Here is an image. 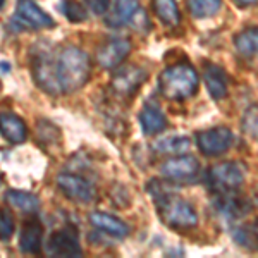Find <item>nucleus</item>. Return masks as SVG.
<instances>
[{
	"instance_id": "obj_20",
	"label": "nucleus",
	"mask_w": 258,
	"mask_h": 258,
	"mask_svg": "<svg viewBox=\"0 0 258 258\" xmlns=\"http://www.w3.org/2000/svg\"><path fill=\"white\" fill-rule=\"evenodd\" d=\"M205 85L209 93L212 95V98L215 100H222L227 95V76L222 69L217 66H207L205 69Z\"/></svg>"
},
{
	"instance_id": "obj_22",
	"label": "nucleus",
	"mask_w": 258,
	"mask_h": 258,
	"mask_svg": "<svg viewBox=\"0 0 258 258\" xmlns=\"http://www.w3.org/2000/svg\"><path fill=\"white\" fill-rule=\"evenodd\" d=\"M191 147V140L186 136H165L153 143V150L164 155H182Z\"/></svg>"
},
{
	"instance_id": "obj_14",
	"label": "nucleus",
	"mask_w": 258,
	"mask_h": 258,
	"mask_svg": "<svg viewBox=\"0 0 258 258\" xmlns=\"http://www.w3.org/2000/svg\"><path fill=\"white\" fill-rule=\"evenodd\" d=\"M0 136L12 145L24 143L28 138V127L12 112H0Z\"/></svg>"
},
{
	"instance_id": "obj_18",
	"label": "nucleus",
	"mask_w": 258,
	"mask_h": 258,
	"mask_svg": "<svg viewBox=\"0 0 258 258\" xmlns=\"http://www.w3.org/2000/svg\"><path fill=\"white\" fill-rule=\"evenodd\" d=\"M140 124L145 135H157L167 127V119L155 105H148L140 112Z\"/></svg>"
},
{
	"instance_id": "obj_5",
	"label": "nucleus",
	"mask_w": 258,
	"mask_h": 258,
	"mask_svg": "<svg viewBox=\"0 0 258 258\" xmlns=\"http://www.w3.org/2000/svg\"><path fill=\"white\" fill-rule=\"evenodd\" d=\"M246 167L241 162H220L209 170V184L217 193L236 191L244 182Z\"/></svg>"
},
{
	"instance_id": "obj_3",
	"label": "nucleus",
	"mask_w": 258,
	"mask_h": 258,
	"mask_svg": "<svg viewBox=\"0 0 258 258\" xmlns=\"http://www.w3.org/2000/svg\"><path fill=\"white\" fill-rule=\"evenodd\" d=\"M198 73L189 64L170 66L159 78L160 93L169 100H186L193 97L198 90Z\"/></svg>"
},
{
	"instance_id": "obj_23",
	"label": "nucleus",
	"mask_w": 258,
	"mask_h": 258,
	"mask_svg": "<svg viewBox=\"0 0 258 258\" xmlns=\"http://www.w3.org/2000/svg\"><path fill=\"white\" fill-rule=\"evenodd\" d=\"M232 238L243 248L258 251V217L232 231Z\"/></svg>"
},
{
	"instance_id": "obj_15",
	"label": "nucleus",
	"mask_w": 258,
	"mask_h": 258,
	"mask_svg": "<svg viewBox=\"0 0 258 258\" xmlns=\"http://www.w3.org/2000/svg\"><path fill=\"white\" fill-rule=\"evenodd\" d=\"M90 222L93 227H97L98 231L105 232L109 236H114V238H126L129 234V226L124 220H120L117 217L110 214H105V212H91L90 214Z\"/></svg>"
},
{
	"instance_id": "obj_7",
	"label": "nucleus",
	"mask_w": 258,
	"mask_h": 258,
	"mask_svg": "<svg viewBox=\"0 0 258 258\" xmlns=\"http://www.w3.org/2000/svg\"><path fill=\"white\" fill-rule=\"evenodd\" d=\"M57 186H59L66 197L76 203H90L97 198L95 186L91 184L88 179L78 176V174H71V172L59 174L57 176Z\"/></svg>"
},
{
	"instance_id": "obj_16",
	"label": "nucleus",
	"mask_w": 258,
	"mask_h": 258,
	"mask_svg": "<svg viewBox=\"0 0 258 258\" xmlns=\"http://www.w3.org/2000/svg\"><path fill=\"white\" fill-rule=\"evenodd\" d=\"M41 238H43V227L36 219L24 222L19 238V249L26 255H38L41 249Z\"/></svg>"
},
{
	"instance_id": "obj_11",
	"label": "nucleus",
	"mask_w": 258,
	"mask_h": 258,
	"mask_svg": "<svg viewBox=\"0 0 258 258\" xmlns=\"http://www.w3.org/2000/svg\"><path fill=\"white\" fill-rule=\"evenodd\" d=\"M45 249H47V253L52 256L76 258L83 255L80 239H78V234L73 229H62V231L52 232L47 241Z\"/></svg>"
},
{
	"instance_id": "obj_13",
	"label": "nucleus",
	"mask_w": 258,
	"mask_h": 258,
	"mask_svg": "<svg viewBox=\"0 0 258 258\" xmlns=\"http://www.w3.org/2000/svg\"><path fill=\"white\" fill-rule=\"evenodd\" d=\"M141 9L138 0H114V6L107 11L105 24L110 28H120L131 24L135 16Z\"/></svg>"
},
{
	"instance_id": "obj_19",
	"label": "nucleus",
	"mask_w": 258,
	"mask_h": 258,
	"mask_svg": "<svg viewBox=\"0 0 258 258\" xmlns=\"http://www.w3.org/2000/svg\"><path fill=\"white\" fill-rule=\"evenodd\" d=\"M236 50L243 59L258 62V28H248L236 36Z\"/></svg>"
},
{
	"instance_id": "obj_17",
	"label": "nucleus",
	"mask_w": 258,
	"mask_h": 258,
	"mask_svg": "<svg viewBox=\"0 0 258 258\" xmlns=\"http://www.w3.org/2000/svg\"><path fill=\"white\" fill-rule=\"evenodd\" d=\"M219 197L215 200V207L224 217H231V219H239L243 214H246L249 210V207L246 205V202H243L241 198H238L234 195V191H229V193H217Z\"/></svg>"
},
{
	"instance_id": "obj_28",
	"label": "nucleus",
	"mask_w": 258,
	"mask_h": 258,
	"mask_svg": "<svg viewBox=\"0 0 258 258\" xmlns=\"http://www.w3.org/2000/svg\"><path fill=\"white\" fill-rule=\"evenodd\" d=\"M14 234V219L11 210L0 209V241H9Z\"/></svg>"
},
{
	"instance_id": "obj_8",
	"label": "nucleus",
	"mask_w": 258,
	"mask_h": 258,
	"mask_svg": "<svg viewBox=\"0 0 258 258\" xmlns=\"http://www.w3.org/2000/svg\"><path fill=\"white\" fill-rule=\"evenodd\" d=\"M14 23H19L23 28H31V30H50L55 26V21L33 0H18Z\"/></svg>"
},
{
	"instance_id": "obj_34",
	"label": "nucleus",
	"mask_w": 258,
	"mask_h": 258,
	"mask_svg": "<svg viewBox=\"0 0 258 258\" xmlns=\"http://www.w3.org/2000/svg\"><path fill=\"white\" fill-rule=\"evenodd\" d=\"M2 181H4V177H2V172H0V186H2Z\"/></svg>"
},
{
	"instance_id": "obj_29",
	"label": "nucleus",
	"mask_w": 258,
	"mask_h": 258,
	"mask_svg": "<svg viewBox=\"0 0 258 258\" xmlns=\"http://www.w3.org/2000/svg\"><path fill=\"white\" fill-rule=\"evenodd\" d=\"M131 28H135L136 31H147L150 30V19L147 16V12H145L143 9L138 11V14L135 16V19L131 21V24H129Z\"/></svg>"
},
{
	"instance_id": "obj_6",
	"label": "nucleus",
	"mask_w": 258,
	"mask_h": 258,
	"mask_svg": "<svg viewBox=\"0 0 258 258\" xmlns=\"http://www.w3.org/2000/svg\"><path fill=\"white\" fill-rule=\"evenodd\" d=\"M232 141H234V135H232L231 129L224 126L207 129V131L198 133L197 136L200 152L209 157L222 155L224 152H227L232 147Z\"/></svg>"
},
{
	"instance_id": "obj_27",
	"label": "nucleus",
	"mask_w": 258,
	"mask_h": 258,
	"mask_svg": "<svg viewBox=\"0 0 258 258\" xmlns=\"http://www.w3.org/2000/svg\"><path fill=\"white\" fill-rule=\"evenodd\" d=\"M243 131L249 138L258 140V105H251L243 115Z\"/></svg>"
},
{
	"instance_id": "obj_12",
	"label": "nucleus",
	"mask_w": 258,
	"mask_h": 258,
	"mask_svg": "<svg viewBox=\"0 0 258 258\" xmlns=\"http://www.w3.org/2000/svg\"><path fill=\"white\" fill-rule=\"evenodd\" d=\"M131 52V41L126 38H114L102 45L97 53V64L102 69H115L124 62Z\"/></svg>"
},
{
	"instance_id": "obj_4",
	"label": "nucleus",
	"mask_w": 258,
	"mask_h": 258,
	"mask_svg": "<svg viewBox=\"0 0 258 258\" xmlns=\"http://www.w3.org/2000/svg\"><path fill=\"white\" fill-rule=\"evenodd\" d=\"M31 73L35 78V83L40 90H43L48 95H59L62 93L59 74H57V60L50 53V50L41 48L38 45V50H33L31 59Z\"/></svg>"
},
{
	"instance_id": "obj_33",
	"label": "nucleus",
	"mask_w": 258,
	"mask_h": 258,
	"mask_svg": "<svg viewBox=\"0 0 258 258\" xmlns=\"http://www.w3.org/2000/svg\"><path fill=\"white\" fill-rule=\"evenodd\" d=\"M6 4V0H0V9H2V6Z\"/></svg>"
},
{
	"instance_id": "obj_24",
	"label": "nucleus",
	"mask_w": 258,
	"mask_h": 258,
	"mask_svg": "<svg viewBox=\"0 0 258 258\" xmlns=\"http://www.w3.org/2000/svg\"><path fill=\"white\" fill-rule=\"evenodd\" d=\"M153 11L165 26H177L179 24V7L176 0H153Z\"/></svg>"
},
{
	"instance_id": "obj_2",
	"label": "nucleus",
	"mask_w": 258,
	"mask_h": 258,
	"mask_svg": "<svg viewBox=\"0 0 258 258\" xmlns=\"http://www.w3.org/2000/svg\"><path fill=\"white\" fill-rule=\"evenodd\" d=\"M91 73L90 57L78 47H66L57 59V74L64 93H74L88 83Z\"/></svg>"
},
{
	"instance_id": "obj_9",
	"label": "nucleus",
	"mask_w": 258,
	"mask_h": 258,
	"mask_svg": "<svg viewBox=\"0 0 258 258\" xmlns=\"http://www.w3.org/2000/svg\"><path fill=\"white\" fill-rule=\"evenodd\" d=\"M200 164L191 155H176L162 164L160 174L172 182H188L198 176Z\"/></svg>"
},
{
	"instance_id": "obj_1",
	"label": "nucleus",
	"mask_w": 258,
	"mask_h": 258,
	"mask_svg": "<svg viewBox=\"0 0 258 258\" xmlns=\"http://www.w3.org/2000/svg\"><path fill=\"white\" fill-rule=\"evenodd\" d=\"M159 181H152L148 184V191L152 193L159 207L160 219L172 229H189L198 224V215L193 207L186 200L176 197V193L164 189Z\"/></svg>"
},
{
	"instance_id": "obj_30",
	"label": "nucleus",
	"mask_w": 258,
	"mask_h": 258,
	"mask_svg": "<svg viewBox=\"0 0 258 258\" xmlns=\"http://www.w3.org/2000/svg\"><path fill=\"white\" fill-rule=\"evenodd\" d=\"M85 2L88 4V7L95 14H105L109 11L110 0H85Z\"/></svg>"
},
{
	"instance_id": "obj_31",
	"label": "nucleus",
	"mask_w": 258,
	"mask_h": 258,
	"mask_svg": "<svg viewBox=\"0 0 258 258\" xmlns=\"http://www.w3.org/2000/svg\"><path fill=\"white\" fill-rule=\"evenodd\" d=\"M236 2H238L239 6H253V4H256L258 0H236Z\"/></svg>"
},
{
	"instance_id": "obj_21",
	"label": "nucleus",
	"mask_w": 258,
	"mask_h": 258,
	"mask_svg": "<svg viewBox=\"0 0 258 258\" xmlns=\"http://www.w3.org/2000/svg\"><path fill=\"white\" fill-rule=\"evenodd\" d=\"M4 200H6L11 207H14V209H18L21 212H28V214H33V212H36L40 209V200L33 193L9 189L4 195Z\"/></svg>"
},
{
	"instance_id": "obj_25",
	"label": "nucleus",
	"mask_w": 258,
	"mask_h": 258,
	"mask_svg": "<svg viewBox=\"0 0 258 258\" xmlns=\"http://www.w3.org/2000/svg\"><path fill=\"white\" fill-rule=\"evenodd\" d=\"M220 0H188V9L195 18H212L220 11Z\"/></svg>"
},
{
	"instance_id": "obj_10",
	"label": "nucleus",
	"mask_w": 258,
	"mask_h": 258,
	"mask_svg": "<svg viewBox=\"0 0 258 258\" xmlns=\"http://www.w3.org/2000/svg\"><path fill=\"white\" fill-rule=\"evenodd\" d=\"M147 80V71L138 66H124L112 78L110 88L119 97H133Z\"/></svg>"
},
{
	"instance_id": "obj_32",
	"label": "nucleus",
	"mask_w": 258,
	"mask_h": 258,
	"mask_svg": "<svg viewBox=\"0 0 258 258\" xmlns=\"http://www.w3.org/2000/svg\"><path fill=\"white\" fill-rule=\"evenodd\" d=\"M0 71H4V73H9V71H11V66L7 64V62H0Z\"/></svg>"
},
{
	"instance_id": "obj_26",
	"label": "nucleus",
	"mask_w": 258,
	"mask_h": 258,
	"mask_svg": "<svg viewBox=\"0 0 258 258\" xmlns=\"http://www.w3.org/2000/svg\"><path fill=\"white\" fill-rule=\"evenodd\" d=\"M62 14L68 18L71 23H83V21L88 19V12L83 9V6L76 0H62L60 4Z\"/></svg>"
}]
</instances>
